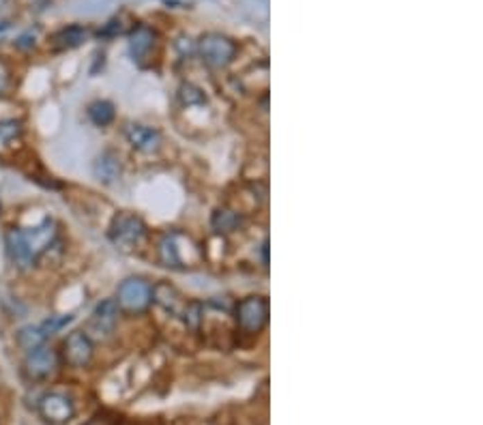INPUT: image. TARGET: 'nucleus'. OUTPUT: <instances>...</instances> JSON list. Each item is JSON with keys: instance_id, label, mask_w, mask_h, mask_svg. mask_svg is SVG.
Masks as SVG:
<instances>
[{"instance_id": "nucleus-8", "label": "nucleus", "mask_w": 483, "mask_h": 425, "mask_svg": "<svg viewBox=\"0 0 483 425\" xmlns=\"http://www.w3.org/2000/svg\"><path fill=\"white\" fill-rule=\"evenodd\" d=\"M56 363H58L56 352L52 348H48L46 344L35 348V350H30L26 354V361H24L26 374L33 376V378H46V376H50L56 370Z\"/></svg>"}, {"instance_id": "nucleus-14", "label": "nucleus", "mask_w": 483, "mask_h": 425, "mask_svg": "<svg viewBox=\"0 0 483 425\" xmlns=\"http://www.w3.org/2000/svg\"><path fill=\"white\" fill-rule=\"evenodd\" d=\"M89 119L97 127H105L114 121V105L109 101H93L89 105Z\"/></svg>"}, {"instance_id": "nucleus-3", "label": "nucleus", "mask_w": 483, "mask_h": 425, "mask_svg": "<svg viewBox=\"0 0 483 425\" xmlns=\"http://www.w3.org/2000/svg\"><path fill=\"white\" fill-rule=\"evenodd\" d=\"M197 52H200L202 60L209 67H213V69H222V67L232 62V58L236 54V46H234V41H230L228 37L211 33V35H204L200 39Z\"/></svg>"}, {"instance_id": "nucleus-20", "label": "nucleus", "mask_w": 483, "mask_h": 425, "mask_svg": "<svg viewBox=\"0 0 483 425\" xmlns=\"http://www.w3.org/2000/svg\"><path fill=\"white\" fill-rule=\"evenodd\" d=\"M7 88H9V71H7V67L0 62V97L7 93Z\"/></svg>"}, {"instance_id": "nucleus-15", "label": "nucleus", "mask_w": 483, "mask_h": 425, "mask_svg": "<svg viewBox=\"0 0 483 425\" xmlns=\"http://www.w3.org/2000/svg\"><path fill=\"white\" fill-rule=\"evenodd\" d=\"M86 39V31L80 26H69V28H62L60 33L54 35V43L56 48H76Z\"/></svg>"}, {"instance_id": "nucleus-13", "label": "nucleus", "mask_w": 483, "mask_h": 425, "mask_svg": "<svg viewBox=\"0 0 483 425\" xmlns=\"http://www.w3.org/2000/svg\"><path fill=\"white\" fill-rule=\"evenodd\" d=\"M46 340H48V335L41 331V327H24L17 333V344L26 352L43 346V344H46Z\"/></svg>"}, {"instance_id": "nucleus-18", "label": "nucleus", "mask_w": 483, "mask_h": 425, "mask_svg": "<svg viewBox=\"0 0 483 425\" xmlns=\"http://www.w3.org/2000/svg\"><path fill=\"white\" fill-rule=\"evenodd\" d=\"M21 133V125L17 121H3L0 123V144H7L9 140L17 138Z\"/></svg>"}, {"instance_id": "nucleus-17", "label": "nucleus", "mask_w": 483, "mask_h": 425, "mask_svg": "<svg viewBox=\"0 0 483 425\" xmlns=\"http://www.w3.org/2000/svg\"><path fill=\"white\" fill-rule=\"evenodd\" d=\"M71 320H73V316H69V314H67V316H52L50 320H46V322H43V324H39V327H41V331L46 333L48 338H50V335L58 333L62 327H67Z\"/></svg>"}, {"instance_id": "nucleus-6", "label": "nucleus", "mask_w": 483, "mask_h": 425, "mask_svg": "<svg viewBox=\"0 0 483 425\" xmlns=\"http://www.w3.org/2000/svg\"><path fill=\"white\" fill-rule=\"evenodd\" d=\"M39 413L41 417L50 421V423H67L76 408H73V401L67 395H60V393H48L43 395L39 401Z\"/></svg>"}, {"instance_id": "nucleus-2", "label": "nucleus", "mask_w": 483, "mask_h": 425, "mask_svg": "<svg viewBox=\"0 0 483 425\" xmlns=\"http://www.w3.org/2000/svg\"><path fill=\"white\" fill-rule=\"evenodd\" d=\"M152 301V288L140 279V277H129L118 286L116 303L127 314H142V311Z\"/></svg>"}, {"instance_id": "nucleus-1", "label": "nucleus", "mask_w": 483, "mask_h": 425, "mask_svg": "<svg viewBox=\"0 0 483 425\" xmlns=\"http://www.w3.org/2000/svg\"><path fill=\"white\" fill-rule=\"evenodd\" d=\"M144 234H146L144 221L131 213H118L112 221V226H109V238L121 250H134L136 245L142 243Z\"/></svg>"}, {"instance_id": "nucleus-11", "label": "nucleus", "mask_w": 483, "mask_h": 425, "mask_svg": "<svg viewBox=\"0 0 483 425\" xmlns=\"http://www.w3.org/2000/svg\"><path fill=\"white\" fill-rule=\"evenodd\" d=\"M93 174L99 183L103 185H112L118 181L121 176V162L112 150H103L93 164Z\"/></svg>"}, {"instance_id": "nucleus-4", "label": "nucleus", "mask_w": 483, "mask_h": 425, "mask_svg": "<svg viewBox=\"0 0 483 425\" xmlns=\"http://www.w3.org/2000/svg\"><path fill=\"white\" fill-rule=\"evenodd\" d=\"M236 320L247 333H258L269 320V301L265 297H247L236 305Z\"/></svg>"}, {"instance_id": "nucleus-9", "label": "nucleus", "mask_w": 483, "mask_h": 425, "mask_svg": "<svg viewBox=\"0 0 483 425\" xmlns=\"http://www.w3.org/2000/svg\"><path fill=\"white\" fill-rule=\"evenodd\" d=\"M21 232H24V241L28 245L30 254L37 258V256H41L54 243V238H56V223L52 219H43L39 226H35L30 230H21Z\"/></svg>"}, {"instance_id": "nucleus-19", "label": "nucleus", "mask_w": 483, "mask_h": 425, "mask_svg": "<svg viewBox=\"0 0 483 425\" xmlns=\"http://www.w3.org/2000/svg\"><path fill=\"white\" fill-rule=\"evenodd\" d=\"M236 223V217L230 211H219L215 215V226L222 228V230H232V226Z\"/></svg>"}, {"instance_id": "nucleus-12", "label": "nucleus", "mask_w": 483, "mask_h": 425, "mask_svg": "<svg viewBox=\"0 0 483 425\" xmlns=\"http://www.w3.org/2000/svg\"><path fill=\"white\" fill-rule=\"evenodd\" d=\"M125 136H127L131 146L138 148V150H144V153H152V150H157V146H159V133L152 127L129 125L125 129Z\"/></svg>"}, {"instance_id": "nucleus-10", "label": "nucleus", "mask_w": 483, "mask_h": 425, "mask_svg": "<svg viewBox=\"0 0 483 425\" xmlns=\"http://www.w3.org/2000/svg\"><path fill=\"white\" fill-rule=\"evenodd\" d=\"M5 245H7V254H9L11 262L17 268H28L35 262V256L30 254L28 245L24 241V232H21V230L11 228L7 232V236H5Z\"/></svg>"}, {"instance_id": "nucleus-5", "label": "nucleus", "mask_w": 483, "mask_h": 425, "mask_svg": "<svg viewBox=\"0 0 483 425\" xmlns=\"http://www.w3.org/2000/svg\"><path fill=\"white\" fill-rule=\"evenodd\" d=\"M64 361L71 367H84L89 365L93 359V342L89 338V333L84 331H73L62 346Z\"/></svg>"}, {"instance_id": "nucleus-21", "label": "nucleus", "mask_w": 483, "mask_h": 425, "mask_svg": "<svg viewBox=\"0 0 483 425\" xmlns=\"http://www.w3.org/2000/svg\"><path fill=\"white\" fill-rule=\"evenodd\" d=\"M89 425H99V421H91Z\"/></svg>"}, {"instance_id": "nucleus-7", "label": "nucleus", "mask_w": 483, "mask_h": 425, "mask_svg": "<svg viewBox=\"0 0 483 425\" xmlns=\"http://www.w3.org/2000/svg\"><path fill=\"white\" fill-rule=\"evenodd\" d=\"M116 320H118V303H116V299H105L95 307L93 318L89 322V329L95 331V335H99V338H107V335L114 331Z\"/></svg>"}, {"instance_id": "nucleus-16", "label": "nucleus", "mask_w": 483, "mask_h": 425, "mask_svg": "<svg viewBox=\"0 0 483 425\" xmlns=\"http://www.w3.org/2000/svg\"><path fill=\"white\" fill-rule=\"evenodd\" d=\"M131 54H134V58H142L150 46H152V33L148 28H138L134 35H131Z\"/></svg>"}]
</instances>
